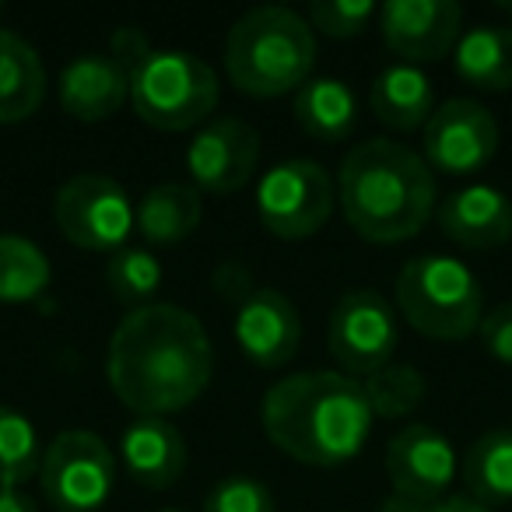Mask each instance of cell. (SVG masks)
<instances>
[{"label":"cell","instance_id":"cell-7","mask_svg":"<svg viewBox=\"0 0 512 512\" xmlns=\"http://www.w3.org/2000/svg\"><path fill=\"white\" fill-rule=\"evenodd\" d=\"M39 484L57 512H99L116 491V456L102 435L71 428L43 449Z\"/></svg>","mask_w":512,"mask_h":512},{"label":"cell","instance_id":"cell-19","mask_svg":"<svg viewBox=\"0 0 512 512\" xmlns=\"http://www.w3.org/2000/svg\"><path fill=\"white\" fill-rule=\"evenodd\" d=\"M369 106L376 120L397 130V134L421 130L435 113L432 78L414 64H390L372 81Z\"/></svg>","mask_w":512,"mask_h":512},{"label":"cell","instance_id":"cell-30","mask_svg":"<svg viewBox=\"0 0 512 512\" xmlns=\"http://www.w3.org/2000/svg\"><path fill=\"white\" fill-rule=\"evenodd\" d=\"M204 512H278L264 481L246 474L221 477L204 498Z\"/></svg>","mask_w":512,"mask_h":512},{"label":"cell","instance_id":"cell-6","mask_svg":"<svg viewBox=\"0 0 512 512\" xmlns=\"http://www.w3.org/2000/svg\"><path fill=\"white\" fill-rule=\"evenodd\" d=\"M397 316L432 341H467L484 320V288L456 256L421 253L397 278Z\"/></svg>","mask_w":512,"mask_h":512},{"label":"cell","instance_id":"cell-31","mask_svg":"<svg viewBox=\"0 0 512 512\" xmlns=\"http://www.w3.org/2000/svg\"><path fill=\"white\" fill-rule=\"evenodd\" d=\"M477 330H481V344L488 348V355L512 369V302L488 309Z\"/></svg>","mask_w":512,"mask_h":512},{"label":"cell","instance_id":"cell-2","mask_svg":"<svg viewBox=\"0 0 512 512\" xmlns=\"http://www.w3.org/2000/svg\"><path fill=\"white\" fill-rule=\"evenodd\" d=\"M260 421L274 446L309 467L351 463L372 439L376 414L362 383L337 372H295L264 393Z\"/></svg>","mask_w":512,"mask_h":512},{"label":"cell","instance_id":"cell-24","mask_svg":"<svg viewBox=\"0 0 512 512\" xmlns=\"http://www.w3.org/2000/svg\"><path fill=\"white\" fill-rule=\"evenodd\" d=\"M463 484L481 505L512 502V428H491L463 456Z\"/></svg>","mask_w":512,"mask_h":512},{"label":"cell","instance_id":"cell-36","mask_svg":"<svg viewBox=\"0 0 512 512\" xmlns=\"http://www.w3.org/2000/svg\"><path fill=\"white\" fill-rule=\"evenodd\" d=\"M0 15H4V4H0Z\"/></svg>","mask_w":512,"mask_h":512},{"label":"cell","instance_id":"cell-33","mask_svg":"<svg viewBox=\"0 0 512 512\" xmlns=\"http://www.w3.org/2000/svg\"><path fill=\"white\" fill-rule=\"evenodd\" d=\"M0 512H39V505L22 488H0Z\"/></svg>","mask_w":512,"mask_h":512},{"label":"cell","instance_id":"cell-4","mask_svg":"<svg viewBox=\"0 0 512 512\" xmlns=\"http://www.w3.org/2000/svg\"><path fill=\"white\" fill-rule=\"evenodd\" d=\"M109 53L130 78V106L155 130H193L218 109L221 81L207 60L186 50H155L141 29L123 25Z\"/></svg>","mask_w":512,"mask_h":512},{"label":"cell","instance_id":"cell-27","mask_svg":"<svg viewBox=\"0 0 512 512\" xmlns=\"http://www.w3.org/2000/svg\"><path fill=\"white\" fill-rule=\"evenodd\" d=\"M362 390L369 397V407L376 418H407L421 407L428 393V383L414 365H400L390 362L386 369L372 372V376L362 379Z\"/></svg>","mask_w":512,"mask_h":512},{"label":"cell","instance_id":"cell-18","mask_svg":"<svg viewBox=\"0 0 512 512\" xmlns=\"http://www.w3.org/2000/svg\"><path fill=\"white\" fill-rule=\"evenodd\" d=\"M120 460L141 488L165 491L186 470V439L169 418H134L120 439Z\"/></svg>","mask_w":512,"mask_h":512},{"label":"cell","instance_id":"cell-5","mask_svg":"<svg viewBox=\"0 0 512 512\" xmlns=\"http://www.w3.org/2000/svg\"><path fill=\"white\" fill-rule=\"evenodd\" d=\"M316 67V32L292 8H253L228 29L225 71L242 95L281 99L299 92Z\"/></svg>","mask_w":512,"mask_h":512},{"label":"cell","instance_id":"cell-35","mask_svg":"<svg viewBox=\"0 0 512 512\" xmlns=\"http://www.w3.org/2000/svg\"><path fill=\"white\" fill-rule=\"evenodd\" d=\"M162 512H183V509H162Z\"/></svg>","mask_w":512,"mask_h":512},{"label":"cell","instance_id":"cell-11","mask_svg":"<svg viewBox=\"0 0 512 512\" xmlns=\"http://www.w3.org/2000/svg\"><path fill=\"white\" fill-rule=\"evenodd\" d=\"M498 151V123L481 102L449 99L425 123V165L446 176H470Z\"/></svg>","mask_w":512,"mask_h":512},{"label":"cell","instance_id":"cell-22","mask_svg":"<svg viewBox=\"0 0 512 512\" xmlns=\"http://www.w3.org/2000/svg\"><path fill=\"white\" fill-rule=\"evenodd\" d=\"M295 120L313 141L337 144L351 137L358 123V99L337 78H309L295 92Z\"/></svg>","mask_w":512,"mask_h":512},{"label":"cell","instance_id":"cell-26","mask_svg":"<svg viewBox=\"0 0 512 512\" xmlns=\"http://www.w3.org/2000/svg\"><path fill=\"white\" fill-rule=\"evenodd\" d=\"M43 446L25 414L0 404V488H22L25 481L39 477Z\"/></svg>","mask_w":512,"mask_h":512},{"label":"cell","instance_id":"cell-13","mask_svg":"<svg viewBox=\"0 0 512 512\" xmlns=\"http://www.w3.org/2000/svg\"><path fill=\"white\" fill-rule=\"evenodd\" d=\"M260 162V134L246 120H214L197 130V137L186 148V172L190 186L200 193H239L256 176Z\"/></svg>","mask_w":512,"mask_h":512},{"label":"cell","instance_id":"cell-32","mask_svg":"<svg viewBox=\"0 0 512 512\" xmlns=\"http://www.w3.org/2000/svg\"><path fill=\"white\" fill-rule=\"evenodd\" d=\"M421 512H491V509L470 495H446V498H439V502L425 505Z\"/></svg>","mask_w":512,"mask_h":512},{"label":"cell","instance_id":"cell-23","mask_svg":"<svg viewBox=\"0 0 512 512\" xmlns=\"http://www.w3.org/2000/svg\"><path fill=\"white\" fill-rule=\"evenodd\" d=\"M456 74L481 92L512 88V29L509 25H477L463 32L453 50Z\"/></svg>","mask_w":512,"mask_h":512},{"label":"cell","instance_id":"cell-10","mask_svg":"<svg viewBox=\"0 0 512 512\" xmlns=\"http://www.w3.org/2000/svg\"><path fill=\"white\" fill-rule=\"evenodd\" d=\"M327 344L344 376L362 383L365 376L386 369L397 358L400 348L397 306L386 302L379 292H369V288L341 295V302L330 313Z\"/></svg>","mask_w":512,"mask_h":512},{"label":"cell","instance_id":"cell-9","mask_svg":"<svg viewBox=\"0 0 512 512\" xmlns=\"http://www.w3.org/2000/svg\"><path fill=\"white\" fill-rule=\"evenodd\" d=\"M53 218L64 239L78 249L113 256L134 232V200L113 176L81 172L57 190Z\"/></svg>","mask_w":512,"mask_h":512},{"label":"cell","instance_id":"cell-3","mask_svg":"<svg viewBox=\"0 0 512 512\" xmlns=\"http://www.w3.org/2000/svg\"><path fill=\"white\" fill-rule=\"evenodd\" d=\"M337 197L348 225L362 239L407 242L435 211V179L418 151L390 137H369L344 155Z\"/></svg>","mask_w":512,"mask_h":512},{"label":"cell","instance_id":"cell-21","mask_svg":"<svg viewBox=\"0 0 512 512\" xmlns=\"http://www.w3.org/2000/svg\"><path fill=\"white\" fill-rule=\"evenodd\" d=\"M204 221V200L190 183H158L134 207V228L151 246H172L193 235Z\"/></svg>","mask_w":512,"mask_h":512},{"label":"cell","instance_id":"cell-14","mask_svg":"<svg viewBox=\"0 0 512 512\" xmlns=\"http://www.w3.org/2000/svg\"><path fill=\"white\" fill-rule=\"evenodd\" d=\"M463 11L456 0H390L379 11V32L400 64H432L460 43Z\"/></svg>","mask_w":512,"mask_h":512},{"label":"cell","instance_id":"cell-29","mask_svg":"<svg viewBox=\"0 0 512 512\" xmlns=\"http://www.w3.org/2000/svg\"><path fill=\"white\" fill-rule=\"evenodd\" d=\"M376 15L372 0H313L309 4V29L323 32L330 39H355Z\"/></svg>","mask_w":512,"mask_h":512},{"label":"cell","instance_id":"cell-34","mask_svg":"<svg viewBox=\"0 0 512 512\" xmlns=\"http://www.w3.org/2000/svg\"><path fill=\"white\" fill-rule=\"evenodd\" d=\"M502 11L509 15V22H512V0H509V4H502ZM509 29H512V25H509Z\"/></svg>","mask_w":512,"mask_h":512},{"label":"cell","instance_id":"cell-16","mask_svg":"<svg viewBox=\"0 0 512 512\" xmlns=\"http://www.w3.org/2000/svg\"><path fill=\"white\" fill-rule=\"evenodd\" d=\"M57 99L71 120L102 123L130 102V78L113 53H81L60 71Z\"/></svg>","mask_w":512,"mask_h":512},{"label":"cell","instance_id":"cell-28","mask_svg":"<svg viewBox=\"0 0 512 512\" xmlns=\"http://www.w3.org/2000/svg\"><path fill=\"white\" fill-rule=\"evenodd\" d=\"M162 274L165 271H162V264H158V256L148 253V249H137V246L116 249V253L106 260L109 292L130 309L151 306L155 292L162 288Z\"/></svg>","mask_w":512,"mask_h":512},{"label":"cell","instance_id":"cell-17","mask_svg":"<svg viewBox=\"0 0 512 512\" xmlns=\"http://www.w3.org/2000/svg\"><path fill=\"white\" fill-rule=\"evenodd\" d=\"M446 239L463 249H498L512 239V200L498 186H463L435 211Z\"/></svg>","mask_w":512,"mask_h":512},{"label":"cell","instance_id":"cell-25","mask_svg":"<svg viewBox=\"0 0 512 512\" xmlns=\"http://www.w3.org/2000/svg\"><path fill=\"white\" fill-rule=\"evenodd\" d=\"M53 267L36 242L22 235H0V302L25 306L50 288Z\"/></svg>","mask_w":512,"mask_h":512},{"label":"cell","instance_id":"cell-8","mask_svg":"<svg viewBox=\"0 0 512 512\" xmlns=\"http://www.w3.org/2000/svg\"><path fill=\"white\" fill-rule=\"evenodd\" d=\"M334 204V179L313 158H292V162L274 165L256 186V214L267 232L288 242L320 232L334 214Z\"/></svg>","mask_w":512,"mask_h":512},{"label":"cell","instance_id":"cell-15","mask_svg":"<svg viewBox=\"0 0 512 512\" xmlns=\"http://www.w3.org/2000/svg\"><path fill=\"white\" fill-rule=\"evenodd\" d=\"M235 344L256 369H281L302 344V320L292 299L274 288H253L235 302Z\"/></svg>","mask_w":512,"mask_h":512},{"label":"cell","instance_id":"cell-1","mask_svg":"<svg viewBox=\"0 0 512 512\" xmlns=\"http://www.w3.org/2000/svg\"><path fill=\"white\" fill-rule=\"evenodd\" d=\"M214 376V348L204 323L183 306L151 302L116 323L106 351V379L137 418H169L200 400Z\"/></svg>","mask_w":512,"mask_h":512},{"label":"cell","instance_id":"cell-20","mask_svg":"<svg viewBox=\"0 0 512 512\" xmlns=\"http://www.w3.org/2000/svg\"><path fill=\"white\" fill-rule=\"evenodd\" d=\"M46 67L36 46L18 32L0 29V123H22L46 99Z\"/></svg>","mask_w":512,"mask_h":512},{"label":"cell","instance_id":"cell-12","mask_svg":"<svg viewBox=\"0 0 512 512\" xmlns=\"http://www.w3.org/2000/svg\"><path fill=\"white\" fill-rule=\"evenodd\" d=\"M386 477L397 498L432 505L446 498L456 477V449L435 425H404L386 446Z\"/></svg>","mask_w":512,"mask_h":512}]
</instances>
